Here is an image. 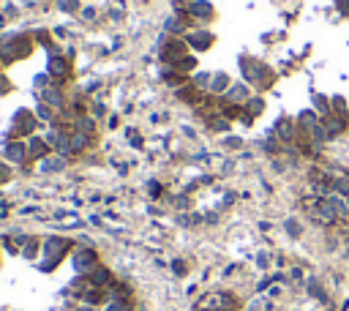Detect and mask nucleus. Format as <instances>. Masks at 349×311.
<instances>
[{"label":"nucleus","mask_w":349,"mask_h":311,"mask_svg":"<svg viewBox=\"0 0 349 311\" xmlns=\"http://www.w3.org/2000/svg\"><path fill=\"white\" fill-rule=\"evenodd\" d=\"M71 249V243H68L66 238H46L44 240V262H41V270H55L57 265L66 259V251Z\"/></svg>","instance_id":"nucleus-1"},{"label":"nucleus","mask_w":349,"mask_h":311,"mask_svg":"<svg viewBox=\"0 0 349 311\" xmlns=\"http://www.w3.org/2000/svg\"><path fill=\"white\" fill-rule=\"evenodd\" d=\"M71 265H74V270H77L79 276H87L93 268H98V257H96L93 249H77L71 254Z\"/></svg>","instance_id":"nucleus-2"},{"label":"nucleus","mask_w":349,"mask_h":311,"mask_svg":"<svg viewBox=\"0 0 349 311\" xmlns=\"http://www.w3.org/2000/svg\"><path fill=\"white\" fill-rule=\"evenodd\" d=\"M295 123H298L300 131H306V134H311L314 129H317L319 123H322V115L317 112V109H303V112H298V118H295Z\"/></svg>","instance_id":"nucleus-3"},{"label":"nucleus","mask_w":349,"mask_h":311,"mask_svg":"<svg viewBox=\"0 0 349 311\" xmlns=\"http://www.w3.org/2000/svg\"><path fill=\"white\" fill-rule=\"evenodd\" d=\"M295 126H298V123H292L289 118H281V120L276 123V137L284 142V145L295 142Z\"/></svg>","instance_id":"nucleus-4"},{"label":"nucleus","mask_w":349,"mask_h":311,"mask_svg":"<svg viewBox=\"0 0 349 311\" xmlns=\"http://www.w3.org/2000/svg\"><path fill=\"white\" fill-rule=\"evenodd\" d=\"M322 126H325V131H328L330 140H336V137L347 129V120L339 118V115H328V118H322Z\"/></svg>","instance_id":"nucleus-5"},{"label":"nucleus","mask_w":349,"mask_h":311,"mask_svg":"<svg viewBox=\"0 0 349 311\" xmlns=\"http://www.w3.org/2000/svg\"><path fill=\"white\" fill-rule=\"evenodd\" d=\"M87 281H90L93 287H107V284H112V273H109L104 265H98V268H93L90 273H87Z\"/></svg>","instance_id":"nucleus-6"},{"label":"nucleus","mask_w":349,"mask_h":311,"mask_svg":"<svg viewBox=\"0 0 349 311\" xmlns=\"http://www.w3.org/2000/svg\"><path fill=\"white\" fill-rule=\"evenodd\" d=\"M3 156L8 161H25L27 158V145H25V142H8L5 151H3Z\"/></svg>","instance_id":"nucleus-7"},{"label":"nucleus","mask_w":349,"mask_h":311,"mask_svg":"<svg viewBox=\"0 0 349 311\" xmlns=\"http://www.w3.org/2000/svg\"><path fill=\"white\" fill-rule=\"evenodd\" d=\"M188 41H191V47L194 49H210V44H213V36L210 33H205V30H199V33H191L188 36Z\"/></svg>","instance_id":"nucleus-8"},{"label":"nucleus","mask_w":349,"mask_h":311,"mask_svg":"<svg viewBox=\"0 0 349 311\" xmlns=\"http://www.w3.org/2000/svg\"><path fill=\"white\" fill-rule=\"evenodd\" d=\"M314 109H317L322 118L333 115V104H330V99H328V96H322V93H314Z\"/></svg>","instance_id":"nucleus-9"},{"label":"nucleus","mask_w":349,"mask_h":311,"mask_svg":"<svg viewBox=\"0 0 349 311\" xmlns=\"http://www.w3.org/2000/svg\"><path fill=\"white\" fill-rule=\"evenodd\" d=\"M49 153V145H46L44 140H30L27 142V156L30 158H41V156Z\"/></svg>","instance_id":"nucleus-10"},{"label":"nucleus","mask_w":349,"mask_h":311,"mask_svg":"<svg viewBox=\"0 0 349 311\" xmlns=\"http://www.w3.org/2000/svg\"><path fill=\"white\" fill-rule=\"evenodd\" d=\"M229 77H226V74H213L210 77V90L213 93H226V90H229Z\"/></svg>","instance_id":"nucleus-11"},{"label":"nucleus","mask_w":349,"mask_h":311,"mask_svg":"<svg viewBox=\"0 0 349 311\" xmlns=\"http://www.w3.org/2000/svg\"><path fill=\"white\" fill-rule=\"evenodd\" d=\"M330 104H333V115H339V118H344V120L349 118V104H347L344 96H333Z\"/></svg>","instance_id":"nucleus-12"},{"label":"nucleus","mask_w":349,"mask_h":311,"mask_svg":"<svg viewBox=\"0 0 349 311\" xmlns=\"http://www.w3.org/2000/svg\"><path fill=\"white\" fill-rule=\"evenodd\" d=\"M226 99L229 101H248V88L246 85H235V88L226 90Z\"/></svg>","instance_id":"nucleus-13"},{"label":"nucleus","mask_w":349,"mask_h":311,"mask_svg":"<svg viewBox=\"0 0 349 311\" xmlns=\"http://www.w3.org/2000/svg\"><path fill=\"white\" fill-rule=\"evenodd\" d=\"M308 292H311V298H317L319 303H328V295H325V290L319 287L317 279H308Z\"/></svg>","instance_id":"nucleus-14"},{"label":"nucleus","mask_w":349,"mask_h":311,"mask_svg":"<svg viewBox=\"0 0 349 311\" xmlns=\"http://www.w3.org/2000/svg\"><path fill=\"white\" fill-rule=\"evenodd\" d=\"M38 246H44L38 238H27V240H25V249H22V254H25L27 259H33V257L38 254Z\"/></svg>","instance_id":"nucleus-15"},{"label":"nucleus","mask_w":349,"mask_h":311,"mask_svg":"<svg viewBox=\"0 0 349 311\" xmlns=\"http://www.w3.org/2000/svg\"><path fill=\"white\" fill-rule=\"evenodd\" d=\"M49 74H55V77H66V74H68V63L66 60H52L49 63Z\"/></svg>","instance_id":"nucleus-16"},{"label":"nucleus","mask_w":349,"mask_h":311,"mask_svg":"<svg viewBox=\"0 0 349 311\" xmlns=\"http://www.w3.org/2000/svg\"><path fill=\"white\" fill-rule=\"evenodd\" d=\"M246 109H248V115L254 118V115H259L262 109H265V101H262V99H248L246 101Z\"/></svg>","instance_id":"nucleus-17"},{"label":"nucleus","mask_w":349,"mask_h":311,"mask_svg":"<svg viewBox=\"0 0 349 311\" xmlns=\"http://www.w3.org/2000/svg\"><path fill=\"white\" fill-rule=\"evenodd\" d=\"M194 66H196V60H194V57H185V55L174 63V68H177V71H191Z\"/></svg>","instance_id":"nucleus-18"},{"label":"nucleus","mask_w":349,"mask_h":311,"mask_svg":"<svg viewBox=\"0 0 349 311\" xmlns=\"http://www.w3.org/2000/svg\"><path fill=\"white\" fill-rule=\"evenodd\" d=\"M287 232L292 235V238H300V235H303V227H300V221H295V218H287Z\"/></svg>","instance_id":"nucleus-19"},{"label":"nucleus","mask_w":349,"mask_h":311,"mask_svg":"<svg viewBox=\"0 0 349 311\" xmlns=\"http://www.w3.org/2000/svg\"><path fill=\"white\" fill-rule=\"evenodd\" d=\"M107 311H131V306H129L126 301H112V303L107 306Z\"/></svg>","instance_id":"nucleus-20"},{"label":"nucleus","mask_w":349,"mask_h":311,"mask_svg":"<svg viewBox=\"0 0 349 311\" xmlns=\"http://www.w3.org/2000/svg\"><path fill=\"white\" fill-rule=\"evenodd\" d=\"M8 90H11V82H8L5 77H0V96H5Z\"/></svg>","instance_id":"nucleus-21"},{"label":"nucleus","mask_w":349,"mask_h":311,"mask_svg":"<svg viewBox=\"0 0 349 311\" xmlns=\"http://www.w3.org/2000/svg\"><path fill=\"white\" fill-rule=\"evenodd\" d=\"M77 311H96V309H90V306H79Z\"/></svg>","instance_id":"nucleus-22"}]
</instances>
